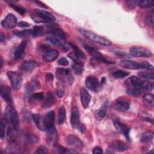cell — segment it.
<instances>
[{"mask_svg":"<svg viewBox=\"0 0 154 154\" xmlns=\"http://www.w3.org/2000/svg\"><path fill=\"white\" fill-rule=\"evenodd\" d=\"M142 80L137 76H132L125 81V86L126 88V93L133 96H139L142 90L141 89V84Z\"/></svg>","mask_w":154,"mask_h":154,"instance_id":"obj_1","label":"cell"},{"mask_svg":"<svg viewBox=\"0 0 154 154\" xmlns=\"http://www.w3.org/2000/svg\"><path fill=\"white\" fill-rule=\"evenodd\" d=\"M79 31L86 38L93 42H95L96 43L100 44L105 46H109L112 45V43L109 40L90 31H87L84 29H79Z\"/></svg>","mask_w":154,"mask_h":154,"instance_id":"obj_2","label":"cell"},{"mask_svg":"<svg viewBox=\"0 0 154 154\" xmlns=\"http://www.w3.org/2000/svg\"><path fill=\"white\" fill-rule=\"evenodd\" d=\"M70 123L72 126L74 128L78 129L81 133H84L85 131V126L80 122V117L78 108L76 106H73L71 111Z\"/></svg>","mask_w":154,"mask_h":154,"instance_id":"obj_3","label":"cell"},{"mask_svg":"<svg viewBox=\"0 0 154 154\" xmlns=\"http://www.w3.org/2000/svg\"><path fill=\"white\" fill-rule=\"evenodd\" d=\"M5 113L8 120L10 122V123L11 124L13 127L15 129H17L19 125V120L18 114L16 110L13 106L9 105L6 108Z\"/></svg>","mask_w":154,"mask_h":154,"instance_id":"obj_4","label":"cell"},{"mask_svg":"<svg viewBox=\"0 0 154 154\" xmlns=\"http://www.w3.org/2000/svg\"><path fill=\"white\" fill-rule=\"evenodd\" d=\"M84 48L90 55H91L94 58L97 60L98 61L103 62L105 63H109V64L113 63V61H112L111 60H109V59H108L107 58L104 57L96 49H95L94 48H92V47H90V46H87V45L84 46Z\"/></svg>","mask_w":154,"mask_h":154,"instance_id":"obj_5","label":"cell"},{"mask_svg":"<svg viewBox=\"0 0 154 154\" xmlns=\"http://www.w3.org/2000/svg\"><path fill=\"white\" fill-rule=\"evenodd\" d=\"M129 54L136 57H149L153 55L150 51L141 46L132 47L129 49Z\"/></svg>","mask_w":154,"mask_h":154,"instance_id":"obj_6","label":"cell"},{"mask_svg":"<svg viewBox=\"0 0 154 154\" xmlns=\"http://www.w3.org/2000/svg\"><path fill=\"white\" fill-rule=\"evenodd\" d=\"M7 76L11 82L13 88L15 90H18L20 87L22 82L20 75L15 72L8 71L7 72Z\"/></svg>","mask_w":154,"mask_h":154,"instance_id":"obj_7","label":"cell"},{"mask_svg":"<svg viewBox=\"0 0 154 154\" xmlns=\"http://www.w3.org/2000/svg\"><path fill=\"white\" fill-rule=\"evenodd\" d=\"M56 75L57 78L61 81L65 82L66 81H68L71 84L73 82V76L70 74V72L69 69H57L56 70Z\"/></svg>","mask_w":154,"mask_h":154,"instance_id":"obj_8","label":"cell"},{"mask_svg":"<svg viewBox=\"0 0 154 154\" xmlns=\"http://www.w3.org/2000/svg\"><path fill=\"white\" fill-rule=\"evenodd\" d=\"M17 22L16 17L14 14L10 13L1 21V26L7 29H11L16 26Z\"/></svg>","mask_w":154,"mask_h":154,"instance_id":"obj_9","label":"cell"},{"mask_svg":"<svg viewBox=\"0 0 154 154\" xmlns=\"http://www.w3.org/2000/svg\"><path fill=\"white\" fill-rule=\"evenodd\" d=\"M65 141L67 146L74 149L81 148L83 146V143L81 140L74 135H69L67 136Z\"/></svg>","mask_w":154,"mask_h":154,"instance_id":"obj_10","label":"cell"},{"mask_svg":"<svg viewBox=\"0 0 154 154\" xmlns=\"http://www.w3.org/2000/svg\"><path fill=\"white\" fill-rule=\"evenodd\" d=\"M49 33L52 34L54 37L58 41L60 45L64 46L65 44V35L64 32L60 28L55 27H51V29L49 31Z\"/></svg>","mask_w":154,"mask_h":154,"instance_id":"obj_11","label":"cell"},{"mask_svg":"<svg viewBox=\"0 0 154 154\" xmlns=\"http://www.w3.org/2000/svg\"><path fill=\"white\" fill-rule=\"evenodd\" d=\"M0 93L1 97L5 102L8 105H11L13 103V99L10 88L7 85H1Z\"/></svg>","mask_w":154,"mask_h":154,"instance_id":"obj_12","label":"cell"},{"mask_svg":"<svg viewBox=\"0 0 154 154\" xmlns=\"http://www.w3.org/2000/svg\"><path fill=\"white\" fill-rule=\"evenodd\" d=\"M34 12L37 16H38L40 18H41L43 20L44 23L49 22L51 21H53L55 20V16L53 14H52L51 13L46 10L35 9Z\"/></svg>","mask_w":154,"mask_h":154,"instance_id":"obj_13","label":"cell"},{"mask_svg":"<svg viewBox=\"0 0 154 154\" xmlns=\"http://www.w3.org/2000/svg\"><path fill=\"white\" fill-rule=\"evenodd\" d=\"M85 85L91 91H97L100 87L98 79L94 76H88L85 79Z\"/></svg>","mask_w":154,"mask_h":154,"instance_id":"obj_14","label":"cell"},{"mask_svg":"<svg viewBox=\"0 0 154 154\" xmlns=\"http://www.w3.org/2000/svg\"><path fill=\"white\" fill-rule=\"evenodd\" d=\"M43 119H44V124H45L46 131L55 128L54 126L55 112L54 111H50L49 112H48Z\"/></svg>","mask_w":154,"mask_h":154,"instance_id":"obj_15","label":"cell"},{"mask_svg":"<svg viewBox=\"0 0 154 154\" xmlns=\"http://www.w3.org/2000/svg\"><path fill=\"white\" fill-rule=\"evenodd\" d=\"M128 149L127 145L124 142L119 140L114 141L109 146V150L113 152H123L128 150Z\"/></svg>","mask_w":154,"mask_h":154,"instance_id":"obj_16","label":"cell"},{"mask_svg":"<svg viewBox=\"0 0 154 154\" xmlns=\"http://www.w3.org/2000/svg\"><path fill=\"white\" fill-rule=\"evenodd\" d=\"M113 123L117 131L120 134H123L125 137H126L128 139H129V129L127 128L126 125L123 123L119 120H116V119L114 120Z\"/></svg>","mask_w":154,"mask_h":154,"instance_id":"obj_17","label":"cell"},{"mask_svg":"<svg viewBox=\"0 0 154 154\" xmlns=\"http://www.w3.org/2000/svg\"><path fill=\"white\" fill-rule=\"evenodd\" d=\"M80 98L83 107L87 108L90 102L91 96L87 90L83 87L80 89Z\"/></svg>","mask_w":154,"mask_h":154,"instance_id":"obj_18","label":"cell"},{"mask_svg":"<svg viewBox=\"0 0 154 154\" xmlns=\"http://www.w3.org/2000/svg\"><path fill=\"white\" fill-rule=\"evenodd\" d=\"M37 66L38 64L36 61L34 60H27L23 62L20 66L19 68L25 72H31Z\"/></svg>","mask_w":154,"mask_h":154,"instance_id":"obj_19","label":"cell"},{"mask_svg":"<svg viewBox=\"0 0 154 154\" xmlns=\"http://www.w3.org/2000/svg\"><path fill=\"white\" fill-rule=\"evenodd\" d=\"M59 55V52L56 50H48L44 52L42 56L43 61L49 62L55 60Z\"/></svg>","mask_w":154,"mask_h":154,"instance_id":"obj_20","label":"cell"},{"mask_svg":"<svg viewBox=\"0 0 154 154\" xmlns=\"http://www.w3.org/2000/svg\"><path fill=\"white\" fill-rule=\"evenodd\" d=\"M120 64L122 67L128 69L135 70V69H140V63H138L133 60H123L120 63Z\"/></svg>","mask_w":154,"mask_h":154,"instance_id":"obj_21","label":"cell"},{"mask_svg":"<svg viewBox=\"0 0 154 154\" xmlns=\"http://www.w3.org/2000/svg\"><path fill=\"white\" fill-rule=\"evenodd\" d=\"M108 106V102H105L98 109L96 110L95 116L97 120H102L105 116Z\"/></svg>","mask_w":154,"mask_h":154,"instance_id":"obj_22","label":"cell"},{"mask_svg":"<svg viewBox=\"0 0 154 154\" xmlns=\"http://www.w3.org/2000/svg\"><path fill=\"white\" fill-rule=\"evenodd\" d=\"M46 132H47L46 141L48 144H49V145H54L58 138L57 133L55 128H54L52 129L48 130L46 131Z\"/></svg>","mask_w":154,"mask_h":154,"instance_id":"obj_23","label":"cell"},{"mask_svg":"<svg viewBox=\"0 0 154 154\" xmlns=\"http://www.w3.org/2000/svg\"><path fill=\"white\" fill-rule=\"evenodd\" d=\"M26 46V42L23 41L19 45L17 46V47L16 48L14 52V57L15 60H19L22 58L23 56L25 48Z\"/></svg>","mask_w":154,"mask_h":154,"instance_id":"obj_24","label":"cell"},{"mask_svg":"<svg viewBox=\"0 0 154 154\" xmlns=\"http://www.w3.org/2000/svg\"><path fill=\"white\" fill-rule=\"evenodd\" d=\"M56 99L54 97V96L51 93L49 92L47 93L46 96L45 97L44 100L42 103V107L43 108H49L52 106L54 103H55Z\"/></svg>","mask_w":154,"mask_h":154,"instance_id":"obj_25","label":"cell"},{"mask_svg":"<svg viewBox=\"0 0 154 154\" xmlns=\"http://www.w3.org/2000/svg\"><path fill=\"white\" fill-rule=\"evenodd\" d=\"M32 117L34 120V123H35L37 128L41 131H46L45 124H44V119L39 114H34L32 116Z\"/></svg>","mask_w":154,"mask_h":154,"instance_id":"obj_26","label":"cell"},{"mask_svg":"<svg viewBox=\"0 0 154 154\" xmlns=\"http://www.w3.org/2000/svg\"><path fill=\"white\" fill-rule=\"evenodd\" d=\"M129 104L128 102L123 100H117L114 104V108L119 111H125L128 109Z\"/></svg>","mask_w":154,"mask_h":154,"instance_id":"obj_27","label":"cell"},{"mask_svg":"<svg viewBox=\"0 0 154 154\" xmlns=\"http://www.w3.org/2000/svg\"><path fill=\"white\" fill-rule=\"evenodd\" d=\"M37 87V82L34 81H31L30 82H28L25 87V95L26 96H28L30 95L32 91H34L35 88Z\"/></svg>","mask_w":154,"mask_h":154,"instance_id":"obj_28","label":"cell"},{"mask_svg":"<svg viewBox=\"0 0 154 154\" xmlns=\"http://www.w3.org/2000/svg\"><path fill=\"white\" fill-rule=\"evenodd\" d=\"M66 119V109L64 106H61L59 109L58 116L57 119V122L58 125H63Z\"/></svg>","mask_w":154,"mask_h":154,"instance_id":"obj_29","label":"cell"},{"mask_svg":"<svg viewBox=\"0 0 154 154\" xmlns=\"http://www.w3.org/2000/svg\"><path fill=\"white\" fill-rule=\"evenodd\" d=\"M143 101L146 105L150 107L154 105V97L152 93H147L143 96Z\"/></svg>","mask_w":154,"mask_h":154,"instance_id":"obj_30","label":"cell"},{"mask_svg":"<svg viewBox=\"0 0 154 154\" xmlns=\"http://www.w3.org/2000/svg\"><path fill=\"white\" fill-rule=\"evenodd\" d=\"M153 138V132L151 131H147L144 132L141 137V141L142 143H147L151 141Z\"/></svg>","mask_w":154,"mask_h":154,"instance_id":"obj_31","label":"cell"},{"mask_svg":"<svg viewBox=\"0 0 154 154\" xmlns=\"http://www.w3.org/2000/svg\"><path fill=\"white\" fill-rule=\"evenodd\" d=\"M72 67L74 72L76 75H81L84 70V65L83 64L81 63H73V64L72 65Z\"/></svg>","mask_w":154,"mask_h":154,"instance_id":"obj_32","label":"cell"},{"mask_svg":"<svg viewBox=\"0 0 154 154\" xmlns=\"http://www.w3.org/2000/svg\"><path fill=\"white\" fill-rule=\"evenodd\" d=\"M44 31V27L41 25H35L32 28V35L34 37L38 36Z\"/></svg>","mask_w":154,"mask_h":154,"instance_id":"obj_33","label":"cell"},{"mask_svg":"<svg viewBox=\"0 0 154 154\" xmlns=\"http://www.w3.org/2000/svg\"><path fill=\"white\" fill-rule=\"evenodd\" d=\"M154 2L153 1H149V0H144V1H140L138 2V5L142 8H147L153 6Z\"/></svg>","mask_w":154,"mask_h":154,"instance_id":"obj_34","label":"cell"},{"mask_svg":"<svg viewBox=\"0 0 154 154\" xmlns=\"http://www.w3.org/2000/svg\"><path fill=\"white\" fill-rule=\"evenodd\" d=\"M70 46L73 48V49L74 50V52L79 57V58H82L85 59V55L84 54V53L75 45H74L73 43H69Z\"/></svg>","mask_w":154,"mask_h":154,"instance_id":"obj_35","label":"cell"},{"mask_svg":"<svg viewBox=\"0 0 154 154\" xmlns=\"http://www.w3.org/2000/svg\"><path fill=\"white\" fill-rule=\"evenodd\" d=\"M44 98V95L43 93L40 92V93H36L31 95L29 97V101L31 102H37L38 100H41Z\"/></svg>","mask_w":154,"mask_h":154,"instance_id":"obj_36","label":"cell"},{"mask_svg":"<svg viewBox=\"0 0 154 154\" xmlns=\"http://www.w3.org/2000/svg\"><path fill=\"white\" fill-rule=\"evenodd\" d=\"M129 75V73L128 72L123 71V70H117V71L113 72V73H112V76L114 78H117V79L123 78L125 77H126Z\"/></svg>","mask_w":154,"mask_h":154,"instance_id":"obj_37","label":"cell"},{"mask_svg":"<svg viewBox=\"0 0 154 154\" xmlns=\"http://www.w3.org/2000/svg\"><path fill=\"white\" fill-rule=\"evenodd\" d=\"M138 75L142 78H144L148 80H153L154 79L153 73H150L147 72H140L138 73Z\"/></svg>","mask_w":154,"mask_h":154,"instance_id":"obj_38","label":"cell"},{"mask_svg":"<svg viewBox=\"0 0 154 154\" xmlns=\"http://www.w3.org/2000/svg\"><path fill=\"white\" fill-rule=\"evenodd\" d=\"M141 89L142 91H150L153 89V85L150 82L143 81L141 84Z\"/></svg>","mask_w":154,"mask_h":154,"instance_id":"obj_39","label":"cell"},{"mask_svg":"<svg viewBox=\"0 0 154 154\" xmlns=\"http://www.w3.org/2000/svg\"><path fill=\"white\" fill-rule=\"evenodd\" d=\"M146 23L147 24L148 26H152L153 24V9H152L148 13L146 19Z\"/></svg>","mask_w":154,"mask_h":154,"instance_id":"obj_40","label":"cell"},{"mask_svg":"<svg viewBox=\"0 0 154 154\" xmlns=\"http://www.w3.org/2000/svg\"><path fill=\"white\" fill-rule=\"evenodd\" d=\"M32 33V30L31 29H25V30H22L20 31H15L14 32V34L20 37H22L26 35H28Z\"/></svg>","mask_w":154,"mask_h":154,"instance_id":"obj_41","label":"cell"},{"mask_svg":"<svg viewBox=\"0 0 154 154\" xmlns=\"http://www.w3.org/2000/svg\"><path fill=\"white\" fill-rule=\"evenodd\" d=\"M10 5L11 8H13L15 11H16L17 13H19L21 15H23L25 13V11H26L25 8H23L22 7L19 6V5H15L13 4H11Z\"/></svg>","mask_w":154,"mask_h":154,"instance_id":"obj_42","label":"cell"},{"mask_svg":"<svg viewBox=\"0 0 154 154\" xmlns=\"http://www.w3.org/2000/svg\"><path fill=\"white\" fill-rule=\"evenodd\" d=\"M140 69H147V70H153V66L147 61L140 62Z\"/></svg>","mask_w":154,"mask_h":154,"instance_id":"obj_43","label":"cell"},{"mask_svg":"<svg viewBox=\"0 0 154 154\" xmlns=\"http://www.w3.org/2000/svg\"><path fill=\"white\" fill-rule=\"evenodd\" d=\"M68 57L73 60V63H82L81 60L79 59V57L75 52H70V54H69Z\"/></svg>","mask_w":154,"mask_h":154,"instance_id":"obj_44","label":"cell"},{"mask_svg":"<svg viewBox=\"0 0 154 154\" xmlns=\"http://www.w3.org/2000/svg\"><path fill=\"white\" fill-rule=\"evenodd\" d=\"M5 135V124L1 122L0 123V137L1 138H3Z\"/></svg>","mask_w":154,"mask_h":154,"instance_id":"obj_45","label":"cell"},{"mask_svg":"<svg viewBox=\"0 0 154 154\" xmlns=\"http://www.w3.org/2000/svg\"><path fill=\"white\" fill-rule=\"evenodd\" d=\"M48 153L47 148L45 146H41L37 149L35 152V153H40V154H46Z\"/></svg>","mask_w":154,"mask_h":154,"instance_id":"obj_46","label":"cell"},{"mask_svg":"<svg viewBox=\"0 0 154 154\" xmlns=\"http://www.w3.org/2000/svg\"><path fill=\"white\" fill-rule=\"evenodd\" d=\"M58 63L63 66H66L69 64V61L67 60V59L65 57H62L58 61Z\"/></svg>","mask_w":154,"mask_h":154,"instance_id":"obj_47","label":"cell"},{"mask_svg":"<svg viewBox=\"0 0 154 154\" xmlns=\"http://www.w3.org/2000/svg\"><path fill=\"white\" fill-rule=\"evenodd\" d=\"M126 3L129 8H134L136 7L138 2L135 1H126Z\"/></svg>","mask_w":154,"mask_h":154,"instance_id":"obj_48","label":"cell"},{"mask_svg":"<svg viewBox=\"0 0 154 154\" xmlns=\"http://www.w3.org/2000/svg\"><path fill=\"white\" fill-rule=\"evenodd\" d=\"M92 153H93V154H100V153H103V151H102V148H100V147H99V146H96V147H95L93 149Z\"/></svg>","mask_w":154,"mask_h":154,"instance_id":"obj_49","label":"cell"},{"mask_svg":"<svg viewBox=\"0 0 154 154\" xmlns=\"http://www.w3.org/2000/svg\"><path fill=\"white\" fill-rule=\"evenodd\" d=\"M55 149H56L57 152L60 153H67V151H68V150H67L66 149L62 147H56Z\"/></svg>","mask_w":154,"mask_h":154,"instance_id":"obj_50","label":"cell"},{"mask_svg":"<svg viewBox=\"0 0 154 154\" xmlns=\"http://www.w3.org/2000/svg\"><path fill=\"white\" fill-rule=\"evenodd\" d=\"M48 40H49L51 43H52L54 45H60L58 41L54 37H49V38H48Z\"/></svg>","mask_w":154,"mask_h":154,"instance_id":"obj_51","label":"cell"},{"mask_svg":"<svg viewBox=\"0 0 154 154\" xmlns=\"http://www.w3.org/2000/svg\"><path fill=\"white\" fill-rule=\"evenodd\" d=\"M18 26L22 28H25V27H29L30 26L29 23L25 22V21H20L19 23H18Z\"/></svg>","mask_w":154,"mask_h":154,"instance_id":"obj_52","label":"cell"},{"mask_svg":"<svg viewBox=\"0 0 154 154\" xmlns=\"http://www.w3.org/2000/svg\"><path fill=\"white\" fill-rule=\"evenodd\" d=\"M57 93V95L59 97H63V96L64 95V91L63 89L61 88H60V89H58L56 91Z\"/></svg>","mask_w":154,"mask_h":154,"instance_id":"obj_53","label":"cell"},{"mask_svg":"<svg viewBox=\"0 0 154 154\" xmlns=\"http://www.w3.org/2000/svg\"><path fill=\"white\" fill-rule=\"evenodd\" d=\"M53 78H54V76L52 73H48L46 74V81L47 82L51 81L53 79Z\"/></svg>","mask_w":154,"mask_h":154,"instance_id":"obj_54","label":"cell"},{"mask_svg":"<svg viewBox=\"0 0 154 154\" xmlns=\"http://www.w3.org/2000/svg\"><path fill=\"white\" fill-rule=\"evenodd\" d=\"M4 39H5V35L2 33H1V37H0L1 42H2Z\"/></svg>","mask_w":154,"mask_h":154,"instance_id":"obj_55","label":"cell"},{"mask_svg":"<svg viewBox=\"0 0 154 154\" xmlns=\"http://www.w3.org/2000/svg\"><path fill=\"white\" fill-rule=\"evenodd\" d=\"M2 64H3V60H2V58H1V66H0L1 68L2 67Z\"/></svg>","mask_w":154,"mask_h":154,"instance_id":"obj_56","label":"cell"}]
</instances>
